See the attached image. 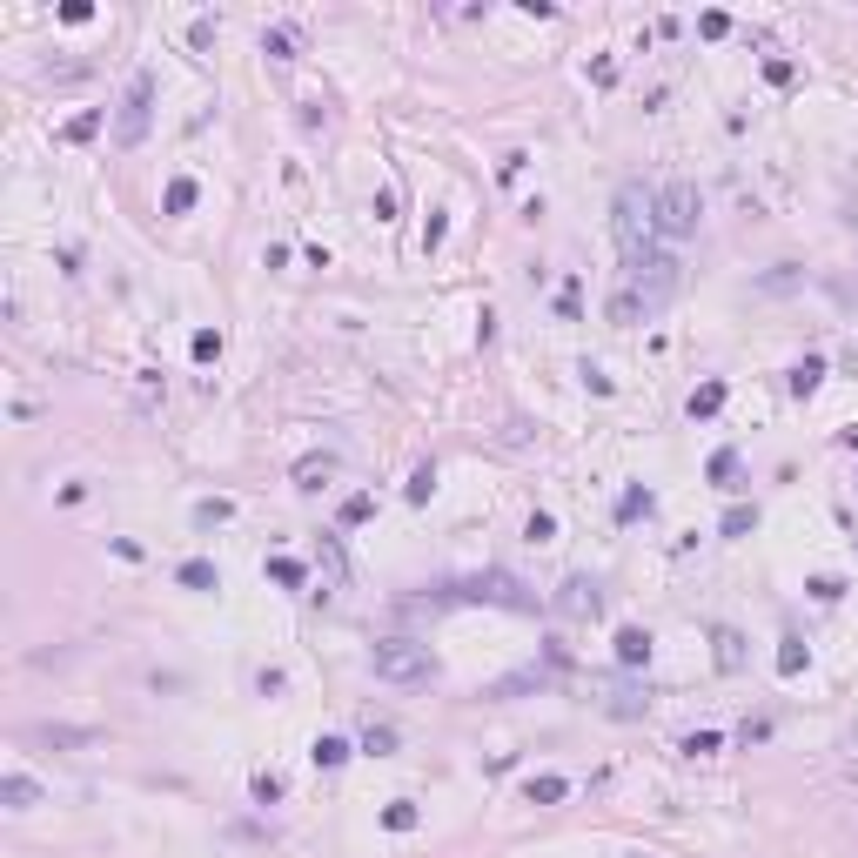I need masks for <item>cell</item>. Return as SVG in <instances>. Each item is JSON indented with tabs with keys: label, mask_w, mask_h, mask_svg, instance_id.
<instances>
[{
	"label": "cell",
	"mask_w": 858,
	"mask_h": 858,
	"mask_svg": "<svg viewBox=\"0 0 858 858\" xmlns=\"http://www.w3.org/2000/svg\"><path fill=\"white\" fill-rule=\"evenodd\" d=\"M570 610H597V590H590V584H570Z\"/></svg>",
	"instance_id": "obj_8"
},
{
	"label": "cell",
	"mask_w": 858,
	"mask_h": 858,
	"mask_svg": "<svg viewBox=\"0 0 858 858\" xmlns=\"http://www.w3.org/2000/svg\"><path fill=\"white\" fill-rule=\"evenodd\" d=\"M148 101H155V81H148V74H135L128 108H121V141H141V128H148Z\"/></svg>",
	"instance_id": "obj_3"
},
{
	"label": "cell",
	"mask_w": 858,
	"mask_h": 858,
	"mask_svg": "<svg viewBox=\"0 0 858 858\" xmlns=\"http://www.w3.org/2000/svg\"><path fill=\"white\" fill-rule=\"evenodd\" d=\"M369 664H376V678H383V684H429V671H436V664H429V651H423V644H409V637L376 644V657H369Z\"/></svg>",
	"instance_id": "obj_1"
},
{
	"label": "cell",
	"mask_w": 858,
	"mask_h": 858,
	"mask_svg": "<svg viewBox=\"0 0 858 858\" xmlns=\"http://www.w3.org/2000/svg\"><path fill=\"white\" fill-rule=\"evenodd\" d=\"M342 758H349V745H342V738H322V745H316V765H342Z\"/></svg>",
	"instance_id": "obj_7"
},
{
	"label": "cell",
	"mask_w": 858,
	"mask_h": 858,
	"mask_svg": "<svg viewBox=\"0 0 858 858\" xmlns=\"http://www.w3.org/2000/svg\"><path fill=\"white\" fill-rule=\"evenodd\" d=\"M657 208H664V215H657L664 235H691V228H698V188H691V181H671V188L657 195Z\"/></svg>",
	"instance_id": "obj_2"
},
{
	"label": "cell",
	"mask_w": 858,
	"mask_h": 858,
	"mask_svg": "<svg viewBox=\"0 0 858 858\" xmlns=\"http://www.w3.org/2000/svg\"><path fill=\"white\" fill-rule=\"evenodd\" d=\"M564 778H537V785H530V805H557V798H564Z\"/></svg>",
	"instance_id": "obj_6"
},
{
	"label": "cell",
	"mask_w": 858,
	"mask_h": 858,
	"mask_svg": "<svg viewBox=\"0 0 858 858\" xmlns=\"http://www.w3.org/2000/svg\"><path fill=\"white\" fill-rule=\"evenodd\" d=\"M617 651H624V664H644V657H651V637H644V631H624V637H617Z\"/></svg>",
	"instance_id": "obj_5"
},
{
	"label": "cell",
	"mask_w": 858,
	"mask_h": 858,
	"mask_svg": "<svg viewBox=\"0 0 858 858\" xmlns=\"http://www.w3.org/2000/svg\"><path fill=\"white\" fill-rule=\"evenodd\" d=\"M0 798H7V812H27V805L41 798V785H34L27 771H7V778H0Z\"/></svg>",
	"instance_id": "obj_4"
}]
</instances>
